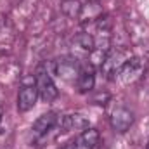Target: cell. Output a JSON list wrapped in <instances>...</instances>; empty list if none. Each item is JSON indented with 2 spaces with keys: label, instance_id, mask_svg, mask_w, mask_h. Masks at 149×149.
Returning a JSON list of instances; mask_svg holds the SVG:
<instances>
[{
  "label": "cell",
  "instance_id": "cell-8",
  "mask_svg": "<svg viewBox=\"0 0 149 149\" xmlns=\"http://www.w3.org/2000/svg\"><path fill=\"white\" fill-rule=\"evenodd\" d=\"M76 85H78V90L81 94H87L94 88L95 85V74H94V70L90 66H85L80 70L78 73V78H76Z\"/></svg>",
  "mask_w": 149,
  "mask_h": 149
},
{
  "label": "cell",
  "instance_id": "cell-2",
  "mask_svg": "<svg viewBox=\"0 0 149 149\" xmlns=\"http://www.w3.org/2000/svg\"><path fill=\"white\" fill-rule=\"evenodd\" d=\"M142 71H144V63L141 59L134 57V59H127L120 66V70L116 71L114 78H118L121 83H132L142 74Z\"/></svg>",
  "mask_w": 149,
  "mask_h": 149
},
{
  "label": "cell",
  "instance_id": "cell-10",
  "mask_svg": "<svg viewBox=\"0 0 149 149\" xmlns=\"http://www.w3.org/2000/svg\"><path fill=\"white\" fill-rule=\"evenodd\" d=\"M63 12L68 16V17H78L80 12H81V5L78 0H64L63 5H61Z\"/></svg>",
  "mask_w": 149,
  "mask_h": 149
},
{
  "label": "cell",
  "instance_id": "cell-5",
  "mask_svg": "<svg viewBox=\"0 0 149 149\" xmlns=\"http://www.w3.org/2000/svg\"><path fill=\"white\" fill-rule=\"evenodd\" d=\"M59 120H61V118H59L56 113H52V111L42 114L37 121L33 123V127H31L33 135H35V137H43V135H47L54 127L59 125Z\"/></svg>",
  "mask_w": 149,
  "mask_h": 149
},
{
  "label": "cell",
  "instance_id": "cell-1",
  "mask_svg": "<svg viewBox=\"0 0 149 149\" xmlns=\"http://www.w3.org/2000/svg\"><path fill=\"white\" fill-rule=\"evenodd\" d=\"M35 85L38 88V97L43 101V102H52L57 95H59V90L52 80V76L49 74V71L45 70V66H40L37 70L35 74Z\"/></svg>",
  "mask_w": 149,
  "mask_h": 149
},
{
  "label": "cell",
  "instance_id": "cell-13",
  "mask_svg": "<svg viewBox=\"0 0 149 149\" xmlns=\"http://www.w3.org/2000/svg\"><path fill=\"white\" fill-rule=\"evenodd\" d=\"M87 2H90V3H97L99 0H87Z\"/></svg>",
  "mask_w": 149,
  "mask_h": 149
},
{
  "label": "cell",
  "instance_id": "cell-6",
  "mask_svg": "<svg viewBox=\"0 0 149 149\" xmlns=\"http://www.w3.org/2000/svg\"><path fill=\"white\" fill-rule=\"evenodd\" d=\"M38 99V88L37 85H24L21 87L19 94H17V109L19 111H30Z\"/></svg>",
  "mask_w": 149,
  "mask_h": 149
},
{
  "label": "cell",
  "instance_id": "cell-9",
  "mask_svg": "<svg viewBox=\"0 0 149 149\" xmlns=\"http://www.w3.org/2000/svg\"><path fill=\"white\" fill-rule=\"evenodd\" d=\"M101 141V135L95 128H85L80 135H78V141H76V146L81 149H95L97 144Z\"/></svg>",
  "mask_w": 149,
  "mask_h": 149
},
{
  "label": "cell",
  "instance_id": "cell-4",
  "mask_svg": "<svg viewBox=\"0 0 149 149\" xmlns=\"http://www.w3.org/2000/svg\"><path fill=\"white\" fill-rule=\"evenodd\" d=\"M132 125H134V113L130 111V109H127V108H123V106L113 109L111 127L114 128V132L123 134V132H127Z\"/></svg>",
  "mask_w": 149,
  "mask_h": 149
},
{
  "label": "cell",
  "instance_id": "cell-14",
  "mask_svg": "<svg viewBox=\"0 0 149 149\" xmlns=\"http://www.w3.org/2000/svg\"><path fill=\"white\" fill-rule=\"evenodd\" d=\"M146 149H149V142H148V148H146Z\"/></svg>",
  "mask_w": 149,
  "mask_h": 149
},
{
  "label": "cell",
  "instance_id": "cell-11",
  "mask_svg": "<svg viewBox=\"0 0 149 149\" xmlns=\"http://www.w3.org/2000/svg\"><path fill=\"white\" fill-rule=\"evenodd\" d=\"M74 42L78 43L80 49H83V50H87V52H92V50L95 49V42H94L92 35H88V33H80L78 37L74 38Z\"/></svg>",
  "mask_w": 149,
  "mask_h": 149
},
{
  "label": "cell",
  "instance_id": "cell-12",
  "mask_svg": "<svg viewBox=\"0 0 149 149\" xmlns=\"http://www.w3.org/2000/svg\"><path fill=\"white\" fill-rule=\"evenodd\" d=\"M2 118H3V109H2V106H0V125H2Z\"/></svg>",
  "mask_w": 149,
  "mask_h": 149
},
{
  "label": "cell",
  "instance_id": "cell-7",
  "mask_svg": "<svg viewBox=\"0 0 149 149\" xmlns=\"http://www.w3.org/2000/svg\"><path fill=\"white\" fill-rule=\"evenodd\" d=\"M59 127L64 132H83L85 128H88V121L81 114H66L59 120Z\"/></svg>",
  "mask_w": 149,
  "mask_h": 149
},
{
  "label": "cell",
  "instance_id": "cell-3",
  "mask_svg": "<svg viewBox=\"0 0 149 149\" xmlns=\"http://www.w3.org/2000/svg\"><path fill=\"white\" fill-rule=\"evenodd\" d=\"M54 70L56 74L64 80V81H74L78 78V73L81 70V66L78 64V61L74 57H61L54 63Z\"/></svg>",
  "mask_w": 149,
  "mask_h": 149
}]
</instances>
